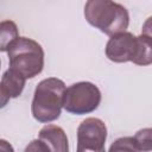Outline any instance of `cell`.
Instances as JSON below:
<instances>
[{"instance_id": "6", "label": "cell", "mask_w": 152, "mask_h": 152, "mask_svg": "<svg viewBox=\"0 0 152 152\" xmlns=\"http://www.w3.org/2000/svg\"><path fill=\"white\" fill-rule=\"evenodd\" d=\"M106 139V124L97 118H87L77 128V151H103Z\"/></svg>"}, {"instance_id": "9", "label": "cell", "mask_w": 152, "mask_h": 152, "mask_svg": "<svg viewBox=\"0 0 152 152\" xmlns=\"http://www.w3.org/2000/svg\"><path fill=\"white\" fill-rule=\"evenodd\" d=\"M19 38L18 27L12 20L0 21V51H8L11 45Z\"/></svg>"}, {"instance_id": "12", "label": "cell", "mask_w": 152, "mask_h": 152, "mask_svg": "<svg viewBox=\"0 0 152 152\" xmlns=\"http://www.w3.org/2000/svg\"><path fill=\"white\" fill-rule=\"evenodd\" d=\"M8 100H10V96L7 95V93L5 91V89L0 82V109L4 108L8 103Z\"/></svg>"}, {"instance_id": "11", "label": "cell", "mask_w": 152, "mask_h": 152, "mask_svg": "<svg viewBox=\"0 0 152 152\" xmlns=\"http://www.w3.org/2000/svg\"><path fill=\"white\" fill-rule=\"evenodd\" d=\"M151 132H152L151 128H144V129H140L139 132H137V134L134 135L137 144L139 146V151H150L152 148Z\"/></svg>"}, {"instance_id": "5", "label": "cell", "mask_w": 152, "mask_h": 152, "mask_svg": "<svg viewBox=\"0 0 152 152\" xmlns=\"http://www.w3.org/2000/svg\"><path fill=\"white\" fill-rule=\"evenodd\" d=\"M101 102V91L91 82H77L65 88L63 108L76 115L89 114L97 109Z\"/></svg>"}, {"instance_id": "13", "label": "cell", "mask_w": 152, "mask_h": 152, "mask_svg": "<svg viewBox=\"0 0 152 152\" xmlns=\"http://www.w3.org/2000/svg\"><path fill=\"white\" fill-rule=\"evenodd\" d=\"M0 150H4V151H13V147L6 140L0 139Z\"/></svg>"}, {"instance_id": "1", "label": "cell", "mask_w": 152, "mask_h": 152, "mask_svg": "<svg viewBox=\"0 0 152 152\" xmlns=\"http://www.w3.org/2000/svg\"><path fill=\"white\" fill-rule=\"evenodd\" d=\"M151 33H141L139 37L131 32H120L110 36L106 45V56L115 63L133 62L137 65L152 63Z\"/></svg>"}, {"instance_id": "2", "label": "cell", "mask_w": 152, "mask_h": 152, "mask_svg": "<svg viewBox=\"0 0 152 152\" xmlns=\"http://www.w3.org/2000/svg\"><path fill=\"white\" fill-rule=\"evenodd\" d=\"M84 18L91 26L108 36L126 31L129 24L126 7L113 0H88L84 6Z\"/></svg>"}, {"instance_id": "3", "label": "cell", "mask_w": 152, "mask_h": 152, "mask_svg": "<svg viewBox=\"0 0 152 152\" xmlns=\"http://www.w3.org/2000/svg\"><path fill=\"white\" fill-rule=\"evenodd\" d=\"M65 84L57 77H48L40 81L33 94L31 112L39 122H51L59 118L63 108Z\"/></svg>"}, {"instance_id": "7", "label": "cell", "mask_w": 152, "mask_h": 152, "mask_svg": "<svg viewBox=\"0 0 152 152\" xmlns=\"http://www.w3.org/2000/svg\"><path fill=\"white\" fill-rule=\"evenodd\" d=\"M69 150L65 132L56 125L44 126L38 134V139L31 141L25 151H56L66 152Z\"/></svg>"}, {"instance_id": "4", "label": "cell", "mask_w": 152, "mask_h": 152, "mask_svg": "<svg viewBox=\"0 0 152 152\" xmlns=\"http://www.w3.org/2000/svg\"><path fill=\"white\" fill-rule=\"evenodd\" d=\"M10 69L19 72L26 80L33 78L44 68V50L31 38L19 37L8 49Z\"/></svg>"}, {"instance_id": "10", "label": "cell", "mask_w": 152, "mask_h": 152, "mask_svg": "<svg viewBox=\"0 0 152 152\" xmlns=\"http://www.w3.org/2000/svg\"><path fill=\"white\" fill-rule=\"evenodd\" d=\"M109 151H139V146L134 137H124L115 140Z\"/></svg>"}, {"instance_id": "14", "label": "cell", "mask_w": 152, "mask_h": 152, "mask_svg": "<svg viewBox=\"0 0 152 152\" xmlns=\"http://www.w3.org/2000/svg\"><path fill=\"white\" fill-rule=\"evenodd\" d=\"M0 65H1V62H0Z\"/></svg>"}, {"instance_id": "8", "label": "cell", "mask_w": 152, "mask_h": 152, "mask_svg": "<svg viewBox=\"0 0 152 152\" xmlns=\"http://www.w3.org/2000/svg\"><path fill=\"white\" fill-rule=\"evenodd\" d=\"M25 81H26V78L23 75H20L19 72H17L12 69H8L2 75L1 84L5 89V91L7 93V95L10 96V99L11 97L15 99L23 93L24 87H25Z\"/></svg>"}]
</instances>
